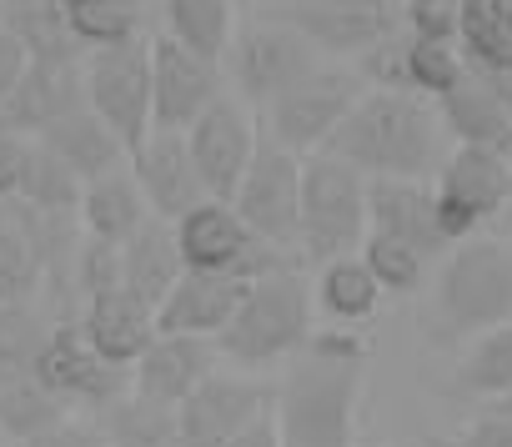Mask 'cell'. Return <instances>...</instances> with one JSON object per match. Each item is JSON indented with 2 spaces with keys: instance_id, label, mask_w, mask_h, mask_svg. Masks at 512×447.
Returning <instances> with one entry per match:
<instances>
[{
  "instance_id": "obj_14",
  "label": "cell",
  "mask_w": 512,
  "mask_h": 447,
  "mask_svg": "<svg viewBox=\"0 0 512 447\" xmlns=\"http://www.w3.org/2000/svg\"><path fill=\"white\" fill-rule=\"evenodd\" d=\"M226 71L221 61L171 41L166 31L151 36V106H156V131H191L216 101H221Z\"/></svg>"
},
{
  "instance_id": "obj_27",
  "label": "cell",
  "mask_w": 512,
  "mask_h": 447,
  "mask_svg": "<svg viewBox=\"0 0 512 447\" xmlns=\"http://www.w3.org/2000/svg\"><path fill=\"white\" fill-rule=\"evenodd\" d=\"M0 26L31 51V61H86L56 0H0Z\"/></svg>"
},
{
  "instance_id": "obj_47",
  "label": "cell",
  "mask_w": 512,
  "mask_h": 447,
  "mask_svg": "<svg viewBox=\"0 0 512 447\" xmlns=\"http://www.w3.org/2000/svg\"><path fill=\"white\" fill-rule=\"evenodd\" d=\"M507 221H512V186H507Z\"/></svg>"
},
{
  "instance_id": "obj_20",
  "label": "cell",
  "mask_w": 512,
  "mask_h": 447,
  "mask_svg": "<svg viewBox=\"0 0 512 447\" xmlns=\"http://www.w3.org/2000/svg\"><path fill=\"white\" fill-rule=\"evenodd\" d=\"M367 221H372V232L407 242L427 262L452 252L442 237V221H437L432 181H367Z\"/></svg>"
},
{
  "instance_id": "obj_37",
  "label": "cell",
  "mask_w": 512,
  "mask_h": 447,
  "mask_svg": "<svg viewBox=\"0 0 512 447\" xmlns=\"http://www.w3.org/2000/svg\"><path fill=\"white\" fill-rule=\"evenodd\" d=\"M81 196H86V181L66 161H56L46 146H36L16 201H26L31 211H46V216H81Z\"/></svg>"
},
{
  "instance_id": "obj_17",
  "label": "cell",
  "mask_w": 512,
  "mask_h": 447,
  "mask_svg": "<svg viewBox=\"0 0 512 447\" xmlns=\"http://www.w3.org/2000/svg\"><path fill=\"white\" fill-rule=\"evenodd\" d=\"M437 116L447 126V141L512 156V76L467 66V76L437 101Z\"/></svg>"
},
{
  "instance_id": "obj_10",
  "label": "cell",
  "mask_w": 512,
  "mask_h": 447,
  "mask_svg": "<svg viewBox=\"0 0 512 447\" xmlns=\"http://www.w3.org/2000/svg\"><path fill=\"white\" fill-rule=\"evenodd\" d=\"M362 96H367V86H362L357 71L322 66L297 91H287L277 106H267V131H272L277 146H287V151H297L307 161V156L332 146V136L342 131V121L357 111Z\"/></svg>"
},
{
  "instance_id": "obj_41",
  "label": "cell",
  "mask_w": 512,
  "mask_h": 447,
  "mask_svg": "<svg viewBox=\"0 0 512 447\" xmlns=\"http://www.w3.org/2000/svg\"><path fill=\"white\" fill-rule=\"evenodd\" d=\"M432 447H512V417H502L497 407H487V412H477L462 432L437 437Z\"/></svg>"
},
{
  "instance_id": "obj_31",
  "label": "cell",
  "mask_w": 512,
  "mask_h": 447,
  "mask_svg": "<svg viewBox=\"0 0 512 447\" xmlns=\"http://www.w3.org/2000/svg\"><path fill=\"white\" fill-rule=\"evenodd\" d=\"M51 317L36 302H11L0 307V387L26 382L41 367V352L51 342Z\"/></svg>"
},
{
  "instance_id": "obj_30",
  "label": "cell",
  "mask_w": 512,
  "mask_h": 447,
  "mask_svg": "<svg viewBox=\"0 0 512 447\" xmlns=\"http://www.w3.org/2000/svg\"><path fill=\"white\" fill-rule=\"evenodd\" d=\"M161 16H166V36L211 56V61H226L231 41H236V11L231 0H161Z\"/></svg>"
},
{
  "instance_id": "obj_15",
  "label": "cell",
  "mask_w": 512,
  "mask_h": 447,
  "mask_svg": "<svg viewBox=\"0 0 512 447\" xmlns=\"http://www.w3.org/2000/svg\"><path fill=\"white\" fill-rule=\"evenodd\" d=\"M186 146H191V161L201 171V186L211 201H231L236 186L246 181V166L262 146V131H256L251 111L236 101V96H221L191 131H186Z\"/></svg>"
},
{
  "instance_id": "obj_22",
  "label": "cell",
  "mask_w": 512,
  "mask_h": 447,
  "mask_svg": "<svg viewBox=\"0 0 512 447\" xmlns=\"http://www.w3.org/2000/svg\"><path fill=\"white\" fill-rule=\"evenodd\" d=\"M206 377H216V342L206 337H156L131 367V392L161 407H181Z\"/></svg>"
},
{
  "instance_id": "obj_9",
  "label": "cell",
  "mask_w": 512,
  "mask_h": 447,
  "mask_svg": "<svg viewBox=\"0 0 512 447\" xmlns=\"http://www.w3.org/2000/svg\"><path fill=\"white\" fill-rule=\"evenodd\" d=\"M86 106L121 136L126 151H141L156 131L151 106V41H131L116 51L86 56Z\"/></svg>"
},
{
  "instance_id": "obj_29",
  "label": "cell",
  "mask_w": 512,
  "mask_h": 447,
  "mask_svg": "<svg viewBox=\"0 0 512 447\" xmlns=\"http://www.w3.org/2000/svg\"><path fill=\"white\" fill-rule=\"evenodd\" d=\"M457 46L467 66L512 76V0H462Z\"/></svg>"
},
{
  "instance_id": "obj_24",
  "label": "cell",
  "mask_w": 512,
  "mask_h": 447,
  "mask_svg": "<svg viewBox=\"0 0 512 447\" xmlns=\"http://www.w3.org/2000/svg\"><path fill=\"white\" fill-rule=\"evenodd\" d=\"M36 146H46L56 161H66L86 186L101 181V176H111V171H121V166H131V151L121 146V136H116L91 106L61 116L56 126H46V131L36 136Z\"/></svg>"
},
{
  "instance_id": "obj_34",
  "label": "cell",
  "mask_w": 512,
  "mask_h": 447,
  "mask_svg": "<svg viewBox=\"0 0 512 447\" xmlns=\"http://www.w3.org/2000/svg\"><path fill=\"white\" fill-rule=\"evenodd\" d=\"M66 417H76L41 377H26V382H11L0 387V432H6L16 447L46 437L51 427H61Z\"/></svg>"
},
{
  "instance_id": "obj_5",
  "label": "cell",
  "mask_w": 512,
  "mask_h": 447,
  "mask_svg": "<svg viewBox=\"0 0 512 447\" xmlns=\"http://www.w3.org/2000/svg\"><path fill=\"white\" fill-rule=\"evenodd\" d=\"M372 232L367 221V176L317 151L302 161V216H297V252L317 267L337 257H357Z\"/></svg>"
},
{
  "instance_id": "obj_39",
  "label": "cell",
  "mask_w": 512,
  "mask_h": 447,
  "mask_svg": "<svg viewBox=\"0 0 512 447\" xmlns=\"http://www.w3.org/2000/svg\"><path fill=\"white\" fill-rule=\"evenodd\" d=\"M402 31L412 41H457L462 0H402Z\"/></svg>"
},
{
  "instance_id": "obj_12",
  "label": "cell",
  "mask_w": 512,
  "mask_h": 447,
  "mask_svg": "<svg viewBox=\"0 0 512 447\" xmlns=\"http://www.w3.org/2000/svg\"><path fill=\"white\" fill-rule=\"evenodd\" d=\"M36 377L71 407V412H86V417H101L111 402H121L131 392V372L116 367L111 357L96 352V342L86 337L81 322H56L51 327V342L41 352V367Z\"/></svg>"
},
{
  "instance_id": "obj_4",
  "label": "cell",
  "mask_w": 512,
  "mask_h": 447,
  "mask_svg": "<svg viewBox=\"0 0 512 447\" xmlns=\"http://www.w3.org/2000/svg\"><path fill=\"white\" fill-rule=\"evenodd\" d=\"M317 297L302 282L297 267L267 272L246 287V302L236 307L231 327L216 337V352L241 362V367H267V362H292L317 332Z\"/></svg>"
},
{
  "instance_id": "obj_46",
  "label": "cell",
  "mask_w": 512,
  "mask_h": 447,
  "mask_svg": "<svg viewBox=\"0 0 512 447\" xmlns=\"http://www.w3.org/2000/svg\"><path fill=\"white\" fill-rule=\"evenodd\" d=\"M56 6H61V11H76V6H86V0H56Z\"/></svg>"
},
{
  "instance_id": "obj_1",
  "label": "cell",
  "mask_w": 512,
  "mask_h": 447,
  "mask_svg": "<svg viewBox=\"0 0 512 447\" xmlns=\"http://www.w3.org/2000/svg\"><path fill=\"white\" fill-rule=\"evenodd\" d=\"M367 342L352 332L312 337L277 387V427L282 447H352L357 402H362Z\"/></svg>"
},
{
  "instance_id": "obj_48",
  "label": "cell",
  "mask_w": 512,
  "mask_h": 447,
  "mask_svg": "<svg viewBox=\"0 0 512 447\" xmlns=\"http://www.w3.org/2000/svg\"><path fill=\"white\" fill-rule=\"evenodd\" d=\"M277 6H282V11H287V6H297V0H277Z\"/></svg>"
},
{
  "instance_id": "obj_40",
  "label": "cell",
  "mask_w": 512,
  "mask_h": 447,
  "mask_svg": "<svg viewBox=\"0 0 512 447\" xmlns=\"http://www.w3.org/2000/svg\"><path fill=\"white\" fill-rule=\"evenodd\" d=\"M31 151H36L31 136H21V131H11L6 121H0V201H16V191L26 181V166H31Z\"/></svg>"
},
{
  "instance_id": "obj_3",
  "label": "cell",
  "mask_w": 512,
  "mask_h": 447,
  "mask_svg": "<svg viewBox=\"0 0 512 447\" xmlns=\"http://www.w3.org/2000/svg\"><path fill=\"white\" fill-rule=\"evenodd\" d=\"M432 322L447 342H472L512 322V242L467 237L457 242L432 287Z\"/></svg>"
},
{
  "instance_id": "obj_42",
  "label": "cell",
  "mask_w": 512,
  "mask_h": 447,
  "mask_svg": "<svg viewBox=\"0 0 512 447\" xmlns=\"http://www.w3.org/2000/svg\"><path fill=\"white\" fill-rule=\"evenodd\" d=\"M26 447H111L106 442V432H101V422L96 417H66L61 427H51L46 437H36V442H26Z\"/></svg>"
},
{
  "instance_id": "obj_28",
  "label": "cell",
  "mask_w": 512,
  "mask_h": 447,
  "mask_svg": "<svg viewBox=\"0 0 512 447\" xmlns=\"http://www.w3.org/2000/svg\"><path fill=\"white\" fill-rule=\"evenodd\" d=\"M312 297H317V307H322L337 327H357V322H372V317H377V307H382L387 292L377 287V277L367 272L362 257H337V262H327V267L317 272Z\"/></svg>"
},
{
  "instance_id": "obj_25",
  "label": "cell",
  "mask_w": 512,
  "mask_h": 447,
  "mask_svg": "<svg viewBox=\"0 0 512 447\" xmlns=\"http://www.w3.org/2000/svg\"><path fill=\"white\" fill-rule=\"evenodd\" d=\"M146 221H156V216H151V206H146V196H141L131 166H121V171L91 181L86 196H81V232H86L91 242L126 247V242L146 227Z\"/></svg>"
},
{
  "instance_id": "obj_18",
  "label": "cell",
  "mask_w": 512,
  "mask_h": 447,
  "mask_svg": "<svg viewBox=\"0 0 512 447\" xmlns=\"http://www.w3.org/2000/svg\"><path fill=\"white\" fill-rule=\"evenodd\" d=\"M131 176L151 206L156 221H181L186 211H196L206 201V186H201V171L191 161V146L181 131H151L141 151H131Z\"/></svg>"
},
{
  "instance_id": "obj_26",
  "label": "cell",
  "mask_w": 512,
  "mask_h": 447,
  "mask_svg": "<svg viewBox=\"0 0 512 447\" xmlns=\"http://www.w3.org/2000/svg\"><path fill=\"white\" fill-rule=\"evenodd\" d=\"M186 262L176 252V237L166 221H146V227L121 247V287L131 297H141L146 307H161L171 297V287L181 282Z\"/></svg>"
},
{
  "instance_id": "obj_45",
  "label": "cell",
  "mask_w": 512,
  "mask_h": 447,
  "mask_svg": "<svg viewBox=\"0 0 512 447\" xmlns=\"http://www.w3.org/2000/svg\"><path fill=\"white\" fill-rule=\"evenodd\" d=\"M492 407H497V412H502V417H512V392H507V397H502V402H492Z\"/></svg>"
},
{
  "instance_id": "obj_32",
  "label": "cell",
  "mask_w": 512,
  "mask_h": 447,
  "mask_svg": "<svg viewBox=\"0 0 512 447\" xmlns=\"http://www.w3.org/2000/svg\"><path fill=\"white\" fill-rule=\"evenodd\" d=\"M452 387L462 397H482V402H502L512 392V322L467 342V352L452 372Z\"/></svg>"
},
{
  "instance_id": "obj_38",
  "label": "cell",
  "mask_w": 512,
  "mask_h": 447,
  "mask_svg": "<svg viewBox=\"0 0 512 447\" xmlns=\"http://www.w3.org/2000/svg\"><path fill=\"white\" fill-rule=\"evenodd\" d=\"M357 257L367 262V272L377 277V287H382L387 297L417 292V287H422V277H427V257H422V252H412L407 242L387 237V232H367V242H362V252H357Z\"/></svg>"
},
{
  "instance_id": "obj_13",
  "label": "cell",
  "mask_w": 512,
  "mask_h": 447,
  "mask_svg": "<svg viewBox=\"0 0 512 447\" xmlns=\"http://www.w3.org/2000/svg\"><path fill=\"white\" fill-rule=\"evenodd\" d=\"M282 21L307 36L322 56H372L402 31V0H297Z\"/></svg>"
},
{
  "instance_id": "obj_7",
  "label": "cell",
  "mask_w": 512,
  "mask_h": 447,
  "mask_svg": "<svg viewBox=\"0 0 512 447\" xmlns=\"http://www.w3.org/2000/svg\"><path fill=\"white\" fill-rule=\"evenodd\" d=\"M507 186H512V156L492 146H452L442 171L432 176L437 191V221L447 247L467 242L482 232V221L507 211Z\"/></svg>"
},
{
  "instance_id": "obj_2",
  "label": "cell",
  "mask_w": 512,
  "mask_h": 447,
  "mask_svg": "<svg viewBox=\"0 0 512 447\" xmlns=\"http://www.w3.org/2000/svg\"><path fill=\"white\" fill-rule=\"evenodd\" d=\"M327 151L367 181H432L447 161V126L422 96L367 91Z\"/></svg>"
},
{
  "instance_id": "obj_33",
  "label": "cell",
  "mask_w": 512,
  "mask_h": 447,
  "mask_svg": "<svg viewBox=\"0 0 512 447\" xmlns=\"http://www.w3.org/2000/svg\"><path fill=\"white\" fill-rule=\"evenodd\" d=\"M96 422H101V432H106L111 447H181L176 407L146 402L141 392H126V397L111 402Z\"/></svg>"
},
{
  "instance_id": "obj_23",
  "label": "cell",
  "mask_w": 512,
  "mask_h": 447,
  "mask_svg": "<svg viewBox=\"0 0 512 447\" xmlns=\"http://www.w3.org/2000/svg\"><path fill=\"white\" fill-rule=\"evenodd\" d=\"M76 322L86 327V337L96 342V352L111 357V362L126 367V372H131V367L146 357V347L161 337V327H156V307H146V302L131 297L126 287H111V292L86 297V307H81Z\"/></svg>"
},
{
  "instance_id": "obj_35",
  "label": "cell",
  "mask_w": 512,
  "mask_h": 447,
  "mask_svg": "<svg viewBox=\"0 0 512 447\" xmlns=\"http://www.w3.org/2000/svg\"><path fill=\"white\" fill-rule=\"evenodd\" d=\"M66 21L86 56L116 51V46L141 41V0H86V6L66 11Z\"/></svg>"
},
{
  "instance_id": "obj_19",
  "label": "cell",
  "mask_w": 512,
  "mask_h": 447,
  "mask_svg": "<svg viewBox=\"0 0 512 447\" xmlns=\"http://www.w3.org/2000/svg\"><path fill=\"white\" fill-rule=\"evenodd\" d=\"M246 287H251V277H241V272H181L171 297L156 307V327L166 337L216 342L231 327L236 307L246 302Z\"/></svg>"
},
{
  "instance_id": "obj_36",
  "label": "cell",
  "mask_w": 512,
  "mask_h": 447,
  "mask_svg": "<svg viewBox=\"0 0 512 447\" xmlns=\"http://www.w3.org/2000/svg\"><path fill=\"white\" fill-rule=\"evenodd\" d=\"M402 66H407V96H422L432 106L467 76V56H462L457 41H412L407 36L402 41Z\"/></svg>"
},
{
  "instance_id": "obj_8",
  "label": "cell",
  "mask_w": 512,
  "mask_h": 447,
  "mask_svg": "<svg viewBox=\"0 0 512 447\" xmlns=\"http://www.w3.org/2000/svg\"><path fill=\"white\" fill-rule=\"evenodd\" d=\"M176 252L186 262V272H241V277H267L282 272L287 257L277 247H262L251 237V227L241 221V211L231 201H201L196 211H186L181 221H171Z\"/></svg>"
},
{
  "instance_id": "obj_11",
  "label": "cell",
  "mask_w": 512,
  "mask_h": 447,
  "mask_svg": "<svg viewBox=\"0 0 512 447\" xmlns=\"http://www.w3.org/2000/svg\"><path fill=\"white\" fill-rule=\"evenodd\" d=\"M231 206L241 211V221L251 227V237L262 247H297V216H302V156L277 146L272 136H262L246 181L236 186Z\"/></svg>"
},
{
  "instance_id": "obj_16",
  "label": "cell",
  "mask_w": 512,
  "mask_h": 447,
  "mask_svg": "<svg viewBox=\"0 0 512 447\" xmlns=\"http://www.w3.org/2000/svg\"><path fill=\"white\" fill-rule=\"evenodd\" d=\"M262 412H272V392L262 382L216 372L176 407V432L181 447H231Z\"/></svg>"
},
{
  "instance_id": "obj_21",
  "label": "cell",
  "mask_w": 512,
  "mask_h": 447,
  "mask_svg": "<svg viewBox=\"0 0 512 447\" xmlns=\"http://www.w3.org/2000/svg\"><path fill=\"white\" fill-rule=\"evenodd\" d=\"M86 106V61H31L21 91L0 106V121L21 136H41L61 116Z\"/></svg>"
},
{
  "instance_id": "obj_43",
  "label": "cell",
  "mask_w": 512,
  "mask_h": 447,
  "mask_svg": "<svg viewBox=\"0 0 512 447\" xmlns=\"http://www.w3.org/2000/svg\"><path fill=\"white\" fill-rule=\"evenodd\" d=\"M26 71H31V51H26L6 26H0V106H6V101L21 91Z\"/></svg>"
},
{
  "instance_id": "obj_44",
  "label": "cell",
  "mask_w": 512,
  "mask_h": 447,
  "mask_svg": "<svg viewBox=\"0 0 512 447\" xmlns=\"http://www.w3.org/2000/svg\"><path fill=\"white\" fill-rule=\"evenodd\" d=\"M231 447H282V427H277V412H262Z\"/></svg>"
},
{
  "instance_id": "obj_6",
  "label": "cell",
  "mask_w": 512,
  "mask_h": 447,
  "mask_svg": "<svg viewBox=\"0 0 512 447\" xmlns=\"http://www.w3.org/2000/svg\"><path fill=\"white\" fill-rule=\"evenodd\" d=\"M322 66H327L322 51L307 36H297L287 21L251 26L226 51V81L236 86V101L241 106H262V111L277 106L287 91H297Z\"/></svg>"
}]
</instances>
